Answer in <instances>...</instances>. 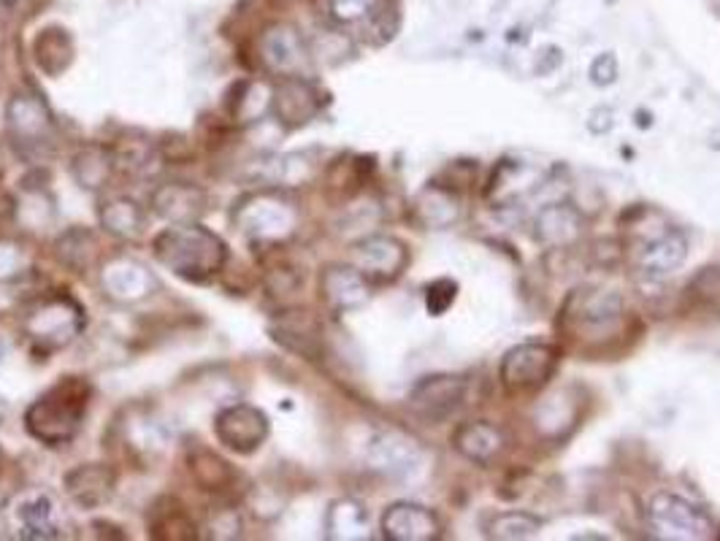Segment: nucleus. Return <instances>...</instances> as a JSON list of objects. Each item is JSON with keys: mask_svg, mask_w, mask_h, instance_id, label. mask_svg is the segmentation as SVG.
Instances as JSON below:
<instances>
[{"mask_svg": "<svg viewBox=\"0 0 720 541\" xmlns=\"http://www.w3.org/2000/svg\"><path fill=\"white\" fill-rule=\"evenodd\" d=\"M87 385L76 376L57 382L50 393L39 398L28 411V431L46 444H61L79 431L87 411Z\"/></svg>", "mask_w": 720, "mask_h": 541, "instance_id": "obj_1", "label": "nucleus"}, {"mask_svg": "<svg viewBox=\"0 0 720 541\" xmlns=\"http://www.w3.org/2000/svg\"><path fill=\"white\" fill-rule=\"evenodd\" d=\"M651 526L658 539L669 541H705L718 539V528L699 507L675 496V493H658L651 501Z\"/></svg>", "mask_w": 720, "mask_h": 541, "instance_id": "obj_2", "label": "nucleus"}, {"mask_svg": "<svg viewBox=\"0 0 720 541\" xmlns=\"http://www.w3.org/2000/svg\"><path fill=\"white\" fill-rule=\"evenodd\" d=\"M558 366L556 350L547 344H517L501 361V385L512 396L542 390Z\"/></svg>", "mask_w": 720, "mask_h": 541, "instance_id": "obj_3", "label": "nucleus"}, {"mask_svg": "<svg viewBox=\"0 0 720 541\" xmlns=\"http://www.w3.org/2000/svg\"><path fill=\"white\" fill-rule=\"evenodd\" d=\"M466 398V379L456 374L428 376L412 390L410 406L417 417L428 422H441L463 404Z\"/></svg>", "mask_w": 720, "mask_h": 541, "instance_id": "obj_4", "label": "nucleus"}, {"mask_svg": "<svg viewBox=\"0 0 720 541\" xmlns=\"http://www.w3.org/2000/svg\"><path fill=\"white\" fill-rule=\"evenodd\" d=\"M623 314V301L618 292L607 290H577L571 296L569 309H566V317H569L571 325L582 328V331H604V328H612Z\"/></svg>", "mask_w": 720, "mask_h": 541, "instance_id": "obj_5", "label": "nucleus"}, {"mask_svg": "<svg viewBox=\"0 0 720 541\" xmlns=\"http://www.w3.org/2000/svg\"><path fill=\"white\" fill-rule=\"evenodd\" d=\"M382 533L393 541H434L441 537V522L434 511L417 504H393L382 515Z\"/></svg>", "mask_w": 720, "mask_h": 541, "instance_id": "obj_6", "label": "nucleus"}, {"mask_svg": "<svg viewBox=\"0 0 720 541\" xmlns=\"http://www.w3.org/2000/svg\"><path fill=\"white\" fill-rule=\"evenodd\" d=\"M410 261L404 244L388 236H374L360 241L356 246V263L358 270L366 276V279L388 281L395 279Z\"/></svg>", "mask_w": 720, "mask_h": 541, "instance_id": "obj_7", "label": "nucleus"}, {"mask_svg": "<svg viewBox=\"0 0 720 541\" xmlns=\"http://www.w3.org/2000/svg\"><path fill=\"white\" fill-rule=\"evenodd\" d=\"M688 255V241L683 236L680 231L669 228V231L658 233V236L647 239L645 244L636 250V268L642 270L645 276H666L672 274L675 268L683 266Z\"/></svg>", "mask_w": 720, "mask_h": 541, "instance_id": "obj_8", "label": "nucleus"}, {"mask_svg": "<svg viewBox=\"0 0 720 541\" xmlns=\"http://www.w3.org/2000/svg\"><path fill=\"white\" fill-rule=\"evenodd\" d=\"M217 433L230 450L252 452L255 446H261L265 433H269V422H265L261 411L250 409V406H239V409H228L226 415H220Z\"/></svg>", "mask_w": 720, "mask_h": 541, "instance_id": "obj_9", "label": "nucleus"}, {"mask_svg": "<svg viewBox=\"0 0 720 541\" xmlns=\"http://www.w3.org/2000/svg\"><path fill=\"white\" fill-rule=\"evenodd\" d=\"M452 444H456V450L463 457L488 466V463L495 461V457L504 452V433L491 426V422L474 420L458 428L456 437H452Z\"/></svg>", "mask_w": 720, "mask_h": 541, "instance_id": "obj_10", "label": "nucleus"}, {"mask_svg": "<svg viewBox=\"0 0 720 541\" xmlns=\"http://www.w3.org/2000/svg\"><path fill=\"white\" fill-rule=\"evenodd\" d=\"M536 239L547 246L571 244L582 231V220L571 206L556 203L536 217Z\"/></svg>", "mask_w": 720, "mask_h": 541, "instance_id": "obj_11", "label": "nucleus"}, {"mask_svg": "<svg viewBox=\"0 0 720 541\" xmlns=\"http://www.w3.org/2000/svg\"><path fill=\"white\" fill-rule=\"evenodd\" d=\"M326 298L336 309H352L369 298L366 276L356 268H328L326 274Z\"/></svg>", "mask_w": 720, "mask_h": 541, "instance_id": "obj_12", "label": "nucleus"}, {"mask_svg": "<svg viewBox=\"0 0 720 541\" xmlns=\"http://www.w3.org/2000/svg\"><path fill=\"white\" fill-rule=\"evenodd\" d=\"M150 531L155 539H193L196 537V526L187 517L185 507L174 498H163L157 501L155 511H152Z\"/></svg>", "mask_w": 720, "mask_h": 541, "instance_id": "obj_13", "label": "nucleus"}, {"mask_svg": "<svg viewBox=\"0 0 720 541\" xmlns=\"http://www.w3.org/2000/svg\"><path fill=\"white\" fill-rule=\"evenodd\" d=\"M542 528V520L536 515H528V511H504V515H495L491 522L486 526L488 537L491 539H531L536 537Z\"/></svg>", "mask_w": 720, "mask_h": 541, "instance_id": "obj_14", "label": "nucleus"}, {"mask_svg": "<svg viewBox=\"0 0 720 541\" xmlns=\"http://www.w3.org/2000/svg\"><path fill=\"white\" fill-rule=\"evenodd\" d=\"M70 474L79 476L81 487L70 485L68 493L76 498V501L85 504V507H96V504L106 501V498L111 496V476H109V472H106V468L81 466V468H76V472H70Z\"/></svg>", "mask_w": 720, "mask_h": 541, "instance_id": "obj_15", "label": "nucleus"}, {"mask_svg": "<svg viewBox=\"0 0 720 541\" xmlns=\"http://www.w3.org/2000/svg\"><path fill=\"white\" fill-rule=\"evenodd\" d=\"M688 301L696 309H705L710 314H720V266L701 268L694 279L688 281Z\"/></svg>", "mask_w": 720, "mask_h": 541, "instance_id": "obj_16", "label": "nucleus"}, {"mask_svg": "<svg viewBox=\"0 0 720 541\" xmlns=\"http://www.w3.org/2000/svg\"><path fill=\"white\" fill-rule=\"evenodd\" d=\"M380 0H330V16L341 25H356L377 14Z\"/></svg>", "mask_w": 720, "mask_h": 541, "instance_id": "obj_17", "label": "nucleus"}, {"mask_svg": "<svg viewBox=\"0 0 720 541\" xmlns=\"http://www.w3.org/2000/svg\"><path fill=\"white\" fill-rule=\"evenodd\" d=\"M456 296H458V285L452 279H439L434 281V285L428 287L426 292V303H428V311L434 317L445 314L447 309H450L452 303H456Z\"/></svg>", "mask_w": 720, "mask_h": 541, "instance_id": "obj_18", "label": "nucleus"}, {"mask_svg": "<svg viewBox=\"0 0 720 541\" xmlns=\"http://www.w3.org/2000/svg\"><path fill=\"white\" fill-rule=\"evenodd\" d=\"M590 79L596 81L599 87L612 85L618 79V60L612 55H599L590 66Z\"/></svg>", "mask_w": 720, "mask_h": 541, "instance_id": "obj_19", "label": "nucleus"}, {"mask_svg": "<svg viewBox=\"0 0 720 541\" xmlns=\"http://www.w3.org/2000/svg\"><path fill=\"white\" fill-rule=\"evenodd\" d=\"M3 3H14V0H3Z\"/></svg>", "mask_w": 720, "mask_h": 541, "instance_id": "obj_20", "label": "nucleus"}]
</instances>
